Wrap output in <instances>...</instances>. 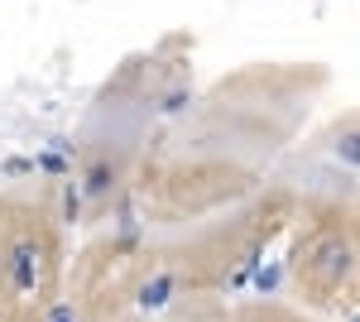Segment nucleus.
<instances>
[{"instance_id":"obj_1","label":"nucleus","mask_w":360,"mask_h":322,"mask_svg":"<svg viewBox=\"0 0 360 322\" xmlns=\"http://www.w3.org/2000/svg\"><path fill=\"white\" fill-rule=\"evenodd\" d=\"M327 73L317 63H250L221 78L144 149L130 192L149 226H193L264 183V168L303 130Z\"/></svg>"},{"instance_id":"obj_2","label":"nucleus","mask_w":360,"mask_h":322,"mask_svg":"<svg viewBox=\"0 0 360 322\" xmlns=\"http://www.w3.org/2000/svg\"><path fill=\"white\" fill-rule=\"evenodd\" d=\"M193 78V39L188 34H164L149 54L130 58L120 78L106 87L86 120L82 149H77V202L86 216H101L115 207L120 192H130L144 149L164 125L173 101L188 92Z\"/></svg>"},{"instance_id":"obj_3","label":"nucleus","mask_w":360,"mask_h":322,"mask_svg":"<svg viewBox=\"0 0 360 322\" xmlns=\"http://www.w3.org/2000/svg\"><path fill=\"white\" fill-rule=\"evenodd\" d=\"M63 308L72 322H231V298L202 289L135 231L96 236L68 260Z\"/></svg>"},{"instance_id":"obj_4","label":"nucleus","mask_w":360,"mask_h":322,"mask_svg":"<svg viewBox=\"0 0 360 322\" xmlns=\"http://www.w3.org/2000/svg\"><path fill=\"white\" fill-rule=\"evenodd\" d=\"M68 279V212L49 183L0 192V322H53Z\"/></svg>"},{"instance_id":"obj_5","label":"nucleus","mask_w":360,"mask_h":322,"mask_svg":"<svg viewBox=\"0 0 360 322\" xmlns=\"http://www.w3.org/2000/svg\"><path fill=\"white\" fill-rule=\"evenodd\" d=\"M298 202H303V192L264 188L259 183L240 202L202 216L193 226H178L173 236H159V245H164L168 260L188 279H197L202 289L236 298L250 284V274L259 269V260L283 241Z\"/></svg>"},{"instance_id":"obj_6","label":"nucleus","mask_w":360,"mask_h":322,"mask_svg":"<svg viewBox=\"0 0 360 322\" xmlns=\"http://www.w3.org/2000/svg\"><path fill=\"white\" fill-rule=\"evenodd\" d=\"M288 289L307 313H356L360 221L351 197H303L288 221Z\"/></svg>"},{"instance_id":"obj_7","label":"nucleus","mask_w":360,"mask_h":322,"mask_svg":"<svg viewBox=\"0 0 360 322\" xmlns=\"http://www.w3.org/2000/svg\"><path fill=\"white\" fill-rule=\"evenodd\" d=\"M231 322H317V313L283 298H231Z\"/></svg>"}]
</instances>
